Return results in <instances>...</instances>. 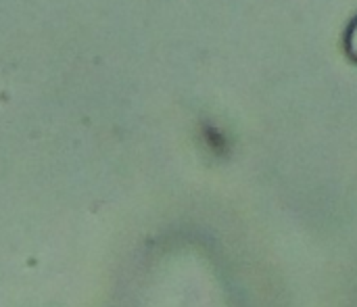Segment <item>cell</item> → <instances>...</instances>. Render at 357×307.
<instances>
[{"instance_id":"6da1fadb","label":"cell","mask_w":357,"mask_h":307,"mask_svg":"<svg viewBox=\"0 0 357 307\" xmlns=\"http://www.w3.org/2000/svg\"><path fill=\"white\" fill-rule=\"evenodd\" d=\"M345 52L354 63H357V15L351 19L345 31Z\"/></svg>"}]
</instances>
